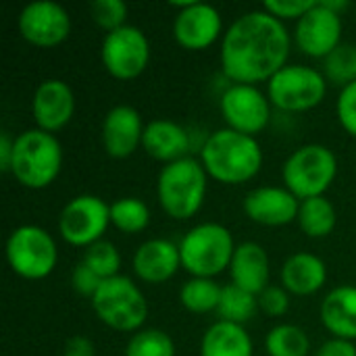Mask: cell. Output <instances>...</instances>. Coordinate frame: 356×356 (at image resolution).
<instances>
[{
	"instance_id": "6da1fadb",
	"label": "cell",
	"mask_w": 356,
	"mask_h": 356,
	"mask_svg": "<svg viewBox=\"0 0 356 356\" xmlns=\"http://www.w3.org/2000/svg\"><path fill=\"white\" fill-rule=\"evenodd\" d=\"M290 46L292 40L284 21L267 10L244 13L223 33V73L234 83L254 86L259 81H269L286 67Z\"/></svg>"
},
{
	"instance_id": "7a4b0ae2",
	"label": "cell",
	"mask_w": 356,
	"mask_h": 356,
	"mask_svg": "<svg viewBox=\"0 0 356 356\" xmlns=\"http://www.w3.org/2000/svg\"><path fill=\"white\" fill-rule=\"evenodd\" d=\"M204 171L221 184H246L263 167L261 144L229 127L213 131L200 150Z\"/></svg>"
},
{
	"instance_id": "3957f363",
	"label": "cell",
	"mask_w": 356,
	"mask_h": 356,
	"mask_svg": "<svg viewBox=\"0 0 356 356\" xmlns=\"http://www.w3.org/2000/svg\"><path fill=\"white\" fill-rule=\"evenodd\" d=\"M63 146L54 134L42 129H27L15 138L10 175L29 190L48 188L60 173Z\"/></svg>"
},
{
	"instance_id": "277c9868",
	"label": "cell",
	"mask_w": 356,
	"mask_h": 356,
	"mask_svg": "<svg viewBox=\"0 0 356 356\" xmlns=\"http://www.w3.org/2000/svg\"><path fill=\"white\" fill-rule=\"evenodd\" d=\"M207 175L209 173L202 163L194 156L165 165L156 179V198L161 209L177 221L194 217L204 202Z\"/></svg>"
},
{
	"instance_id": "5b68a950",
	"label": "cell",
	"mask_w": 356,
	"mask_h": 356,
	"mask_svg": "<svg viewBox=\"0 0 356 356\" xmlns=\"http://www.w3.org/2000/svg\"><path fill=\"white\" fill-rule=\"evenodd\" d=\"M236 246L232 232L221 223H200L179 242L181 267L192 277H209L229 269Z\"/></svg>"
},
{
	"instance_id": "8992f818",
	"label": "cell",
	"mask_w": 356,
	"mask_h": 356,
	"mask_svg": "<svg viewBox=\"0 0 356 356\" xmlns=\"http://www.w3.org/2000/svg\"><path fill=\"white\" fill-rule=\"evenodd\" d=\"M338 175V159L323 144H305L296 148L282 167L286 188L298 198L323 196Z\"/></svg>"
},
{
	"instance_id": "52a82bcc",
	"label": "cell",
	"mask_w": 356,
	"mask_h": 356,
	"mask_svg": "<svg viewBox=\"0 0 356 356\" xmlns=\"http://www.w3.org/2000/svg\"><path fill=\"white\" fill-rule=\"evenodd\" d=\"M92 309L106 327L117 332L136 334L148 317L146 296L127 275L104 280L92 298Z\"/></svg>"
},
{
	"instance_id": "ba28073f",
	"label": "cell",
	"mask_w": 356,
	"mask_h": 356,
	"mask_svg": "<svg viewBox=\"0 0 356 356\" xmlns=\"http://www.w3.org/2000/svg\"><path fill=\"white\" fill-rule=\"evenodd\" d=\"M327 94V79L307 65H286L267 81V98L286 113H302L319 106Z\"/></svg>"
},
{
	"instance_id": "9c48e42d",
	"label": "cell",
	"mask_w": 356,
	"mask_h": 356,
	"mask_svg": "<svg viewBox=\"0 0 356 356\" xmlns=\"http://www.w3.org/2000/svg\"><path fill=\"white\" fill-rule=\"evenodd\" d=\"M6 261L19 277L44 280L56 267V242L44 227L21 225L6 240Z\"/></svg>"
},
{
	"instance_id": "30bf717a",
	"label": "cell",
	"mask_w": 356,
	"mask_h": 356,
	"mask_svg": "<svg viewBox=\"0 0 356 356\" xmlns=\"http://www.w3.org/2000/svg\"><path fill=\"white\" fill-rule=\"evenodd\" d=\"M111 225V204L92 194L71 198L58 215L60 238L79 248H88L102 240V234Z\"/></svg>"
},
{
	"instance_id": "8fae6325",
	"label": "cell",
	"mask_w": 356,
	"mask_h": 356,
	"mask_svg": "<svg viewBox=\"0 0 356 356\" xmlns=\"http://www.w3.org/2000/svg\"><path fill=\"white\" fill-rule=\"evenodd\" d=\"M100 58L104 69L115 79H136L148 67L150 42L140 27L123 25L104 35L100 46Z\"/></svg>"
},
{
	"instance_id": "7c38bea8",
	"label": "cell",
	"mask_w": 356,
	"mask_h": 356,
	"mask_svg": "<svg viewBox=\"0 0 356 356\" xmlns=\"http://www.w3.org/2000/svg\"><path fill=\"white\" fill-rule=\"evenodd\" d=\"M219 108L229 129L252 138L261 134L271 119V102L257 86H229L221 94Z\"/></svg>"
},
{
	"instance_id": "4fadbf2b",
	"label": "cell",
	"mask_w": 356,
	"mask_h": 356,
	"mask_svg": "<svg viewBox=\"0 0 356 356\" xmlns=\"http://www.w3.org/2000/svg\"><path fill=\"white\" fill-rule=\"evenodd\" d=\"M19 31L25 42L38 48H52L69 38L71 17L54 0H33L19 15Z\"/></svg>"
},
{
	"instance_id": "5bb4252c",
	"label": "cell",
	"mask_w": 356,
	"mask_h": 356,
	"mask_svg": "<svg viewBox=\"0 0 356 356\" xmlns=\"http://www.w3.org/2000/svg\"><path fill=\"white\" fill-rule=\"evenodd\" d=\"M294 42L307 56L325 58L342 44L340 13L325 6L323 0H317V4L298 19Z\"/></svg>"
},
{
	"instance_id": "9a60e30c",
	"label": "cell",
	"mask_w": 356,
	"mask_h": 356,
	"mask_svg": "<svg viewBox=\"0 0 356 356\" xmlns=\"http://www.w3.org/2000/svg\"><path fill=\"white\" fill-rule=\"evenodd\" d=\"M221 35V13L207 2L192 0L173 21V38L186 50H204Z\"/></svg>"
},
{
	"instance_id": "2e32d148",
	"label": "cell",
	"mask_w": 356,
	"mask_h": 356,
	"mask_svg": "<svg viewBox=\"0 0 356 356\" xmlns=\"http://www.w3.org/2000/svg\"><path fill=\"white\" fill-rule=\"evenodd\" d=\"M73 113L75 96L63 79H46L35 88L31 100V115L38 129L54 134L71 121Z\"/></svg>"
},
{
	"instance_id": "e0dca14e",
	"label": "cell",
	"mask_w": 356,
	"mask_h": 356,
	"mask_svg": "<svg viewBox=\"0 0 356 356\" xmlns=\"http://www.w3.org/2000/svg\"><path fill=\"white\" fill-rule=\"evenodd\" d=\"M300 200L288 190L277 186H263L244 198V213L250 221L282 227L298 219Z\"/></svg>"
},
{
	"instance_id": "ac0fdd59",
	"label": "cell",
	"mask_w": 356,
	"mask_h": 356,
	"mask_svg": "<svg viewBox=\"0 0 356 356\" xmlns=\"http://www.w3.org/2000/svg\"><path fill=\"white\" fill-rule=\"evenodd\" d=\"M142 117L140 113L129 104H117L113 106L104 121H102V146L108 156L113 159H127L136 152L138 146H142L144 136Z\"/></svg>"
},
{
	"instance_id": "d6986e66",
	"label": "cell",
	"mask_w": 356,
	"mask_h": 356,
	"mask_svg": "<svg viewBox=\"0 0 356 356\" xmlns=\"http://www.w3.org/2000/svg\"><path fill=\"white\" fill-rule=\"evenodd\" d=\"M179 267V246L163 238H154L140 244L134 254V273L146 284H165L177 273Z\"/></svg>"
},
{
	"instance_id": "ffe728a7",
	"label": "cell",
	"mask_w": 356,
	"mask_h": 356,
	"mask_svg": "<svg viewBox=\"0 0 356 356\" xmlns=\"http://www.w3.org/2000/svg\"><path fill=\"white\" fill-rule=\"evenodd\" d=\"M142 148L154 161L169 165L188 156L190 138H188V131L179 123L169 121V119H154L144 127Z\"/></svg>"
},
{
	"instance_id": "44dd1931",
	"label": "cell",
	"mask_w": 356,
	"mask_h": 356,
	"mask_svg": "<svg viewBox=\"0 0 356 356\" xmlns=\"http://www.w3.org/2000/svg\"><path fill=\"white\" fill-rule=\"evenodd\" d=\"M232 284L259 296L269 284V257L257 242H242L236 246L232 265Z\"/></svg>"
},
{
	"instance_id": "7402d4cb",
	"label": "cell",
	"mask_w": 356,
	"mask_h": 356,
	"mask_svg": "<svg viewBox=\"0 0 356 356\" xmlns=\"http://www.w3.org/2000/svg\"><path fill=\"white\" fill-rule=\"evenodd\" d=\"M327 282L325 263L311 252L292 254L282 267V288L288 294L311 296L319 292Z\"/></svg>"
},
{
	"instance_id": "603a6c76",
	"label": "cell",
	"mask_w": 356,
	"mask_h": 356,
	"mask_svg": "<svg viewBox=\"0 0 356 356\" xmlns=\"http://www.w3.org/2000/svg\"><path fill=\"white\" fill-rule=\"evenodd\" d=\"M325 330L340 340H356V286L334 288L321 305Z\"/></svg>"
},
{
	"instance_id": "cb8c5ba5",
	"label": "cell",
	"mask_w": 356,
	"mask_h": 356,
	"mask_svg": "<svg viewBox=\"0 0 356 356\" xmlns=\"http://www.w3.org/2000/svg\"><path fill=\"white\" fill-rule=\"evenodd\" d=\"M252 340L244 325H236L229 321L213 323L200 342V356H252Z\"/></svg>"
},
{
	"instance_id": "d4e9b609",
	"label": "cell",
	"mask_w": 356,
	"mask_h": 356,
	"mask_svg": "<svg viewBox=\"0 0 356 356\" xmlns=\"http://www.w3.org/2000/svg\"><path fill=\"white\" fill-rule=\"evenodd\" d=\"M296 221L302 234H307L309 238H325L334 232L338 215H336L332 200H327L325 196H317V198H309L300 202Z\"/></svg>"
},
{
	"instance_id": "484cf974",
	"label": "cell",
	"mask_w": 356,
	"mask_h": 356,
	"mask_svg": "<svg viewBox=\"0 0 356 356\" xmlns=\"http://www.w3.org/2000/svg\"><path fill=\"white\" fill-rule=\"evenodd\" d=\"M221 292H223V286H219L215 280H209V277H192V280H188L181 286V290H179V302L190 313L204 315V313H211V311H217L219 309Z\"/></svg>"
},
{
	"instance_id": "4316f807",
	"label": "cell",
	"mask_w": 356,
	"mask_h": 356,
	"mask_svg": "<svg viewBox=\"0 0 356 356\" xmlns=\"http://www.w3.org/2000/svg\"><path fill=\"white\" fill-rule=\"evenodd\" d=\"M257 311H259V298L254 294L238 288L236 284L223 286L221 302H219V309H217L221 321L244 325L257 315Z\"/></svg>"
},
{
	"instance_id": "83f0119b",
	"label": "cell",
	"mask_w": 356,
	"mask_h": 356,
	"mask_svg": "<svg viewBox=\"0 0 356 356\" xmlns=\"http://www.w3.org/2000/svg\"><path fill=\"white\" fill-rule=\"evenodd\" d=\"M265 350L269 356H307L311 350V340L302 327L282 323L267 334Z\"/></svg>"
},
{
	"instance_id": "f1b7e54d",
	"label": "cell",
	"mask_w": 356,
	"mask_h": 356,
	"mask_svg": "<svg viewBox=\"0 0 356 356\" xmlns=\"http://www.w3.org/2000/svg\"><path fill=\"white\" fill-rule=\"evenodd\" d=\"M111 223L123 234H140L150 223V209L140 198H119L111 204Z\"/></svg>"
},
{
	"instance_id": "f546056e",
	"label": "cell",
	"mask_w": 356,
	"mask_h": 356,
	"mask_svg": "<svg viewBox=\"0 0 356 356\" xmlns=\"http://www.w3.org/2000/svg\"><path fill=\"white\" fill-rule=\"evenodd\" d=\"M323 75L330 83L346 88L356 81V46L342 42L323 58Z\"/></svg>"
},
{
	"instance_id": "4dcf8cb0",
	"label": "cell",
	"mask_w": 356,
	"mask_h": 356,
	"mask_svg": "<svg viewBox=\"0 0 356 356\" xmlns=\"http://www.w3.org/2000/svg\"><path fill=\"white\" fill-rule=\"evenodd\" d=\"M125 356H175V344L163 330H140L129 338Z\"/></svg>"
},
{
	"instance_id": "1f68e13d",
	"label": "cell",
	"mask_w": 356,
	"mask_h": 356,
	"mask_svg": "<svg viewBox=\"0 0 356 356\" xmlns=\"http://www.w3.org/2000/svg\"><path fill=\"white\" fill-rule=\"evenodd\" d=\"M81 263H86L104 282V280H111V277L119 275L121 254H119V250H117V246L113 242L100 240V242L86 248Z\"/></svg>"
},
{
	"instance_id": "d6a6232c",
	"label": "cell",
	"mask_w": 356,
	"mask_h": 356,
	"mask_svg": "<svg viewBox=\"0 0 356 356\" xmlns=\"http://www.w3.org/2000/svg\"><path fill=\"white\" fill-rule=\"evenodd\" d=\"M90 13L96 25L106 31H115L125 25L127 4L123 0H94L90 4Z\"/></svg>"
},
{
	"instance_id": "836d02e7",
	"label": "cell",
	"mask_w": 356,
	"mask_h": 356,
	"mask_svg": "<svg viewBox=\"0 0 356 356\" xmlns=\"http://www.w3.org/2000/svg\"><path fill=\"white\" fill-rule=\"evenodd\" d=\"M315 4H317V0H265L263 10L277 17L280 21L282 19H300Z\"/></svg>"
},
{
	"instance_id": "e575fe53",
	"label": "cell",
	"mask_w": 356,
	"mask_h": 356,
	"mask_svg": "<svg viewBox=\"0 0 356 356\" xmlns=\"http://www.w3.org/2000/svg\"><path fill=\"white\" fill-rule=\"evenodd\" d=\"M257 298H259V309L269 317H282L290 309V296L282 286H267Z\"/></svg>"
},
{
	"instance_id": "d590c367",
	"label": "cell",
	"mask_w": 356,
	"mask_h": 356,
	"mask_svg": "<svg viewBox=\"0 0 356 356\" xmlns=\"http://www.w3.org/2000/svg\"><path fill=\"white\" fill-rule=\"evenodd\" d=\"M338 119L342 127L356 138V81L342 88L338 96Z\"/></svg>"
},
{
	"instance_id": "8d00e7d4",
	"label": "cell",
	"mask_w": 356,
	"mask_h": 356,
	"mask_svg": "<svg viewBox=\"0 0 356 356\" xmlns=\"http://www.w3.org/2000/svg\"><path fill=\"white\" fill-rule=\"evenodd\" d=\"M71 284H73V290L79 294V296H88L90 300L94 298V294L98 292L102 280L86 265V263H77L75 269H73V275H71Z\"/></svg>"
},
{
	"instance_id": "74e56055",
	"label": "cell",
	"mask_w": 356,
	"mask_h": 356,
	"mask_svg": "<svg viewBox=\"0 0 356 356\" xmlns=\"http://www.w3.org/2000/svg\"><path fill=\"white\" fill-rule=\"evenodd\" d=\"M315 356H356V346L350 340L332 338L317 348Z\"/></svg>"
},
{
	"instance_id": "f35d334b",
	"label": "cell",
	"mask_w": 356,
	"mask_h": 356,
	"mask_svg": "<svg viewBox=\"0 0 356 356\" xmlns=\"http://www.w3.org/2000/svg\"><path fill=\"white\" fill-rule=\"evenodd\" d=\"M63 356H96V348L90 338L86 336H73L65 342Z\"/></svg>"
},
{
	"instance_id": "ab89813d",
	"label": "cell",
	"mask_w": 356,
	"mask_h": 356,
	"mask_svg": "<svg viewBox=\"0 0 356 356\" xmlns=\"http://www.w3.org/2000/svg\"><path fill=\"white\" fill-rule=\"evenodd\" d=\"M13 150H15V138H10L8 131H2L0 134V169L4 173H10Z\"/></svg>"
},
{
	"instance_id": "60d3db41",
	"label": "cell",
	"mask_w": 356,
	"mask_h": 356,
	"mask_svg": "<svg viewBox=\"0 0 356 356\" xmlns=\"http://www.w3.org/2000/svg\"><path fill=\"white\" fill-rule=\"evenodd\" d=\"M323 4L330 6V8L336 10V13H340V10H344V8L348 6V2H342V0H323Z\"/></svg>"
}]
</instances>
